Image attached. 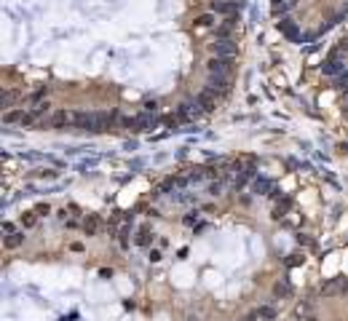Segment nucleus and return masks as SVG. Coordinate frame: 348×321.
I'll return each mask as SVG.
<instances>
[{"instance_id":"f257e3e1","label":"nucleus","mask_w":348,"mask_h":321,"mask_svg":"<svg viewBox=\"0 0 348 321\" xmlns=\"http://www.w3.org/2000/svg\"><path fill=\"white\" fill-rule=\"evenodd\" d=\"M121 126L123 129H129V132H150V129L155 126V115H148V113H142V115H137V118H121Z\"/></svg>"},{"instance_id":"f03ea898","label":"nucleus","mask_w":348,"mask_h":321,"mask_svg":"<svg viewBox=\"0 0 348 321\" xmlns=\"http://www.w3.org/2000/svg\"><path fill=\"white\" fill-rule=\"evenodd\" d=\"M233 70V59H225V56H212L206 62V73L209 75H228Z\"/></svg>"},{"instance_id":"7ed1b4c3","label":"nucleus","mask_w":348,"mask_h":321,"mask_svg":"<svg viewBox=\"0 0 348 321\" xmlns=\"http://www.w3.org/2000/svg\"><path fill=\"white\" fill-rule=\"evenodd\" d=\"M236 51H239V46H236L231 38H217V41L212 43V54L214 56H225V59H233Z\"/></svg>"},{"instance_id":"20e7f679","label":"nucleus","mask_w":348,"mask_h":321,"mask_svg":"<svg viewBox=\"0 0 348 321\" xmlns=\"http://www.w3.org/2000/svg\"><path fill=\"white\" fill-rule=\"evenodd\" d=\"M321 70H324V75H330V78L343 75V73H346V59L340 56V51H335V54L327 59L324 64H321Z\"/></svg>"},{"instance_id":"39448f33","label":"nucleus","mask_w":348,"mask_h":321,"mask_svg":"<svg viewBox=\"0 0 348 321\" xmlns=\"http://www.w3.org/2000/svg\"><path fill=\"white\" fill-rule=\"evenodd\" d=\"M70 123H73V113H67V110H56V113H51V118L46 121V126H49V129H67Z\"/></svg>"},{"instance_id":"423d86ee","label":"nucleus","mask_w":348,"mask_h":321,"mask_svg":"<svg viewBox=\"0 0 348 321\" xmlns=\"http://www.w3.org/2000/svg\"><path fill=\"white\" fill-rule=\"evenodd\" d=\"M236 11H239V3H236V0H214V3H212V14L233 16Z\"/></svg>"},{"instance_id":"0eeeda50","label":"nucleus","mask_w":348,"mask_h":321,"mask_svg":"<svg viewBox=\"0 0 348 321\" xmlns=\"http://www.w3.org/2000/svg\"><path fill=\"white\" fill-rule=\"evenodd\" d=\"M177 115H180L182 121H193V118L201 115V104L199 102H182L180 110H177Z\"/></svg>"},{"instance_id":"6e6552de","label":"nucleus","mask_w":348,"mask_h":321,"mask_svg":"<svg viewBox=\"0 0 348 321\" xmlns=\"http://www.w3.org/2000/svg\"><path fill=\"white\" fill-rule=\"evenodd\" d=\"M228 86H231V83H228V75H212L209 78V83H206V91H212V94H225L228 91Z\"/></svg>"},{"instance_id":"1a4fd4ad","label":"nucleus","mask_w":348,"mask_h":321,"mask_svg":"<svg viewBox=\"0 0 348 321\" xmlns=\"http://www.w3.org/2000/svg\"><path fill=\"white\" fill-rule=\"evenodd\" d=\"M279 30H281V35L290 38V41H298V38H300V27L292 22V19H281V22H279Z\"/></svg>"},{"instance_id":"9d476101","label":"nucleus","mask_w":348,"mask_h":321,"mask_svg":"<svg viewBox=\"0 0 348 321\" xmlns=\"http://www.w3.org/2000/svg\"><path fill=\"white\" fill-rule=\"evenodd\" d=\"M81 228H83V233H86V235H97V233H99V228H102V220L97 217V214H89V217L81 222Z\"/></svg>"},{"instance_id":"9b49d317","label":"nucleus","mask_w":348,"mask_h":321,"mask_svg":"<svg viewBox=\"0 0 348 321\" xmlns=\"http://www.w3.org/2000/svg\"><path fill=\"white\" fill-rule=\"evenodd\" d=\"M196 102L201 104V110H214V107H217V94H212V91L203 89L201 94L196 96Z\"/></svg>"},{"instance_id":"f8f14e48","label":"nucleus","mask_w":348,"mask_h":321,"mask_svg":"<svg viewBox=\"0 0 348 321\" xmlns=\"http://www.w3.org/2000/svg\"><path fill=\"white\" fill-rule=\"evenodd\" d=\"M338 292H343V278H330L321 286V294H324V297H332V294H338Z\"/></svg>"},{"instance_id":"ddd939ff","label":"nucleus","mask_w":348,"mask_h":321,"mask_svg":"<svg viewBox=\"0 0 348 321\" xmlns=\"http://www.w3.org/2000/svg\"><path fill=\"white\" fill-rule=\"evenodd\" d=\"M24 238H27V235H24V233H11V235H5V241H3V246L5 249H19V246H22L24 244Z\"/></svg>"},{"instance_id":"4468645a","label":"nucleus","mask_w":348,"mask_h":321,"mask_svg":"<svg viewBox=\"0 0 348 321\" xmlns=\"http://www.w3.org/2000/svg\"><path fill=\"white\" fill-rule=\"evenodd\" d=\"M24 110H5L3 113V123H22Z\"/></svg>"},{"instance_id":"2eb2a0df","label":"nucleus","mask_w":348,"mask_h":321,"mask_svg":"<svg viewBox=\"0 0 348 321\" xmlns=\"http://www.w3.org/2000/svg\"><path fill=\"white\" fill-rule=\"evenodd\" d=\"M233 27H236V19H233V16H228V19H225V24H222V27H217V38H231Z\"/></svg>"},{"instance_id":"dca6fc26","label":"nucleus","mask_w":348,"mask_h":321,"mask_svg":"<svg viewBox=\"0 0 348 321\" xmlns=\"http://www.w3.org/2000/svg\"><path fill=\"white\" fill-rule=\"evenodd\" d=\"M150 244H153V233H150V228H142L137 233V246H150Z\"/></svg>"},{"instance_id":"f3484780","label":"nucleus","mask_w":348,"mask_h":321,"mask_svg":"<svg viewBox=\"0 0 348 321\" xmlns=\"http://www.w3.org/2000/svg\"><path fill=\"white\" fill-rule=\"evenodd\" d=\"M16 99H19L16 91H3V94H0V107H14Z\"/></svg>"},{"instance_id":"a211bd4d","label":"nucleus","mask_w":348,"mask_h":321,"mask_svg":"<svg viewBox=\"0 0 348 321\" xmlns=\"http://www.w3.org/2000/svg\"><path fill=\"white\" fill-rule=\"evenodd\" d=\"M254 190H257V193H273V182L271 180H262V177H257V180H254Z\"/></svg>"},{"instance_id":"6ab92c4d","label":"nucleus","mask_w":348,"mask_h":321,"mask_svg":"<svg viewBox=\"0 0 348 321\" xmlns=\"http://www.w3.org/2000/svg\"><path fill=\"white\" fill-rule=\"evenodd\" d=\"M295 5H298V0H281V3H276V5H273V11L281 16V14H287V11H292Z\"/></svg>"},{"instance_id":"aec40b11","label":"nucleus","mask_w":348,"mask_h":321,"mask_svg":"<svg viewBox=\"0 0 348 321\" xmlns=\"http://www.w3.org/2000/svg\"><path fill=\"white\" fill-rule=\"evenodd\" d=\"M214 24V14H201V16H196V27L199 30H206V27H212Z\"/></svg>"},{"instance_id":"412c9836","label":"nucleus","mask_w":348,"mask_h":321,"mask_svg":"<svg viewBox=\"0 0 348 321\" xmlns=\"http://www.w3.org/2000/svg\"><path fill=\"white\" fill-rule=\"evenodd\" d=\"M273 294H276V297H290V294H292V286L287 284V281H279V284L273 286Z\"/></svg>"},{"instance_id":"4be33fe9","label":"nucleus","mask_w":348,"mask_h":321,"mask_svg":"<svg viewBox=\"0 0 348 321\" xmlns=\"http://www.w3.org/2000/svg\"><path fill=\"white\" fill-rule=\"evenodd\" d=\"M38 225V212L32 209V212H24L22 214V228H35Z\"/></svg>"},{"instance_id":"5701e85b","label":"nucleus","mask_w":348,"mask_h":321,"mask_svg":"<svg viewBox=\"0 0 348 321\" xmlns=\"http://www.w3.org/2000/svg\"><path fill=\"white\" fill-rule=\"evenodd\" d=\"M290 209H292V201H290V198H284L279 206H276V212H273V214H276V217H284V214L290 212Z\"/></svg>"},{"instance_id":"b1692460","label":"nucleus","mask_w":348,"mask_h":321,"mask_svg":"<svg viewBox=\"0 0 348 321\" xmlns=\"http://www.w3.org/2000/svg\"><path fill=\"white\" fill-rule=\"evenodd\" d=\"M46 94H49V86H41V89L35 91V94L30 96V102H32V104H41V99H43Z\"/></svg>"},{"instance_id":"393cba45","label":"nucleus","mask_w":348,"mask_h":321,"mask_svg":"<svg viewBox=\"0 0 348 321\" xmlns=\"http://www.w3.org/2000/svg\"><path fill=\"white\" fill-rule=\"evenodd\" d=\"M49 107H51L49 102H41V104H35V107H32V113H35V118H43L46 113H49Z\"/></svg>"},{"instance_id":"a878e982","label":"nucleus","mask_w":348,"mask_h":321,"mask_svg":"<svg viewBox=\"0 0 348 321\" xmlns=\"http://www.w3.org/2000/svg\"><path fill=\"white\" fill-rule=\"evenodd\" d=\"M142 113L155 115V113H158V102H145V104H142Z\"/></svg>"},{"instance_id":"bb28decb","label":"nucleus","mask_w":348,"mask_h":321,"mask_svg":"<svg viewBox=\"0 0 348 321\" xmlns=\"http://www.w3.org/2000/svg\"><path fill=\"white\" fill-rule=\"evenodd\" d=\"M300 263H303V254H290V260H287V265H290V268H298Z\"/></svg>"},{"instance_id":"cd10ccee","label":"nucleus","mask_w":348,"mask_h":321,"mask_svg":"<svg viewBox=\"0 0 348 321\" xmlns=\"http://www.w3.org/2000/svg\"><path fill=\"white\" fill-rule=\"evenodd\" d=\"M35 212H38V217H46V214H51V206L49 204H38Z\"/></svg>"},{"instance_id":"c85d7f7f","label":"nucleus","mask_w":348,"mask_h":321,"mask_svg":"<svg viewBox=\"0 0 348 321\" xmlns=\"http://www.w3.org/2000/svg\"><path fill=\"white\" fill-rule=\"evenodd\" d=\"M161 249H150V263H161Z\"/></svg>"},{"instance_id":"c756f323","label":"nucleus","mask_w":348,"mask_h":321,"mask_svg":"<svg viewBox=\"0 0 348 321\" xmlns=\"http://www.w3.org/2000/svg\"><path fill=\"white\" fill-rule=\"evenodd\" d=\"M260 316H262V319H273L276 311H273V308H260Z\"/></svg>"},{"instance_id":"7c9ffc66","label":"nucleus","mask_w":348,"mask_h":321,"mask_svg":"<svg viewBox=\"0 0 348 321\" xmlns=\"http://www.w3.org/2000/svg\"><path fill=\"white\" fill-rule=\"evenodd\" d=\"M3 233H5V235H11V233H16V228H14V222H3Z\"/></svg>"},{"instance_id":"2f4dec72","label":"nucleus","mask_w":348,"mask_h":321,"mask_svg":"<svg viewBox=\"0 0 348 321\" xmlns=\"http://www.w3.org/2000/svg\"><path fill=\"white\" fill-rule=\"evenodd\" d=\"M220 190H222V182H212V185H209V193H214V195H217Z\"/></svg>"},{"instance_id":"473e14b6","label":"nucleus","mask_w":348,"mask_h":321,"mask_svg":"<svg viewBox=\"0 0 348 321\" xmlns=\"http://www.w3.org/2000/svg\"><path fill=\"white\" fill-rule=\"evenodd\" d=\"M298 241H300V244H305V246H313V241H311V238H305V235H303V233H300V235H298Z\"/></svg>"},{"instance_id":"72a5a7b5","label":"nucleus","mask_w":348,"mask_h":321,"mask_svg":"<svg viewBox=\"0 0 348 321\" xmlns=\"http://www.w3.org/2000/svg\"><path fill=\"white\" fill-rule=\"evenodd\" d=\"M70 249H73V252H83V244H78V241H75V244H70Z\"/></svg>"},{"instance_id":"f704fd0d","label":"nucleus","mask_w":348,"mask_h":321,"mask_svg":"<svg viewBox=\"0 0 348 321\" xmlns=\"http://www.w3.org/2000/svg\"><path fill=\"white\" fill-rule=\"evenodd\" d=\"M340 91H343V94H346V96H348V86H343V89H340Z\"/></svg>"},{"instance_id":"c9c22d12","label":"nucleus","mask_w":348,"mask_h":321,"mask_svg":"<svg viewBox=\"0 0 348 321\" xmlns=\"http://www.w3.org/2000/svg\"><path fill=\"white\" fill-rule=\"evenodd\" d=\"M276 3H281V0H273V5H276Z\"/></svg>"},{"instance_id":"e433bc0d","label":"nucleus","mask_w":348,"mask_h":321,"mask_svg":"<svg viewBox=\"0 0 348 321\" xmlns=\"http://www.w3.org/2000/svg\"><path fill=\"white\" fill-rule=\"evenodd\" d=\"M346 115H348V107H346Z\"/></svg>"}]
</instances>
